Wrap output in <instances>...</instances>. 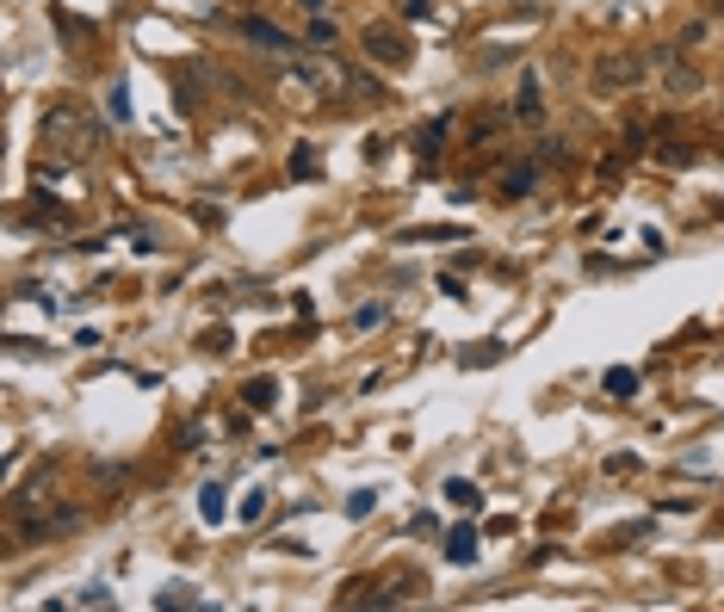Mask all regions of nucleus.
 <instances>
[{
	"label": "nucleus",
	"instance_id": "f257e3e1",
	"mask_svg": "<svg viewBox=\"0 0 724 612\" xmlns=\"http://www.w3.org/2000/svg\"><path fill=\"white\" fill-rule=\"evenodd\" d=\"M650 68H656V62H650L644 50H606V56L589 62V87H595L601 100H619V93H638Z\"/></svg>",
	"mask_w": 724,
	"mask_h": 612
},
{
	"label": "nucleus",
	"instance_id": "f03ea898",
	"mask_svg": "<svg viewBox=\"0 0 724 612\" xmlns=\"http://www.w3.org/2000/svg\"><path fill=\"white\" fill-rule=\"evenodd\" d=\"M360 50L378 62V68H409V62H415V37H409L403 25H384V19L360 31Z\"/></svg>",
	"mask_w": 724,
	"mask_h": 612
},
{
	"label": "nucleus",
	"instance_id": "7ed1b4c3",
	"mask_svg": "<svg viewBox=\"0 0 724 612\" xmlns=\"http://www.w3.org/2000/svg\"><path fill=\"white\" fill-rule=\"evenodd\" d=\"M236 37H241V44H254L260 56H297V50H304V37H297V31H279V25H273V19H260V12H241V19H236Z\"/></svg>",
	"mask_w": 724,
	"mask_h": 612
},
{
	"label": "nucleus",
	"instance_id": "20e7f679",
	"mask_svg": "<svg viewBox=\"0 0 724 612\" xmlns=\"http://www.w3.org/2000/svg\"><path fill=\"white\" fill-rule=\"evenodd\" d=\"M650 62L663 68V93H669V100H694V93H706L700 68H687V62H681V44H656V50H650Z\"/></svg>",
	"mask_w": 724,
	"mask_h": 612
},
{
	"label": "nucleus",
	"instance_id": "39448f33",
	"mask_svg": "<svg viewBox=\"0 0 724 612\" xmlns=\"http://www.w3.org/2000/svg\"><path fill=\"white\" fill-rule=\"evenodd\" d=\"M545 112H551V106H545V81L526 68V75H520V87H514V118L526 124V130H539V124H545Z\"/></svg>",
	"mask_w": 724,
	"mask_h": 612
},
{
	"label": "nucleus",
	"instance_id": "423d86ee",
	"mask_svg": "<svg viewBox=\"0 0 724 612\" xmlns=\"http://www.w3.org/2000/svg\"><path fill=\"white\" fill-rule=\"evenodd\" d=\"M335 81H341V87H347L360 106H378V100H390V93H384V81H378L371 68H360V62H341V56H335Z\"/></svg>",
	"mask_w": 724,
	"mask_h": 612
},
{
	"label": "nucleus",
	"instance_id": "0eeeda50",
	"mask_svg": "<svg viewBox=\"0 0 724 612\" xmlns=\"http://www.w3.org/2000/svg\"><path fill=\"white\" fill-rule=\"evenodd\" d=\"M508 205H520V198H533L539 192V161H514L508 173H501V186H495Z\"/></svg>",
	"mask_w": 724,
	"mask_h": 612
},
{
	"label": "nucleus",
	"instance_id": "6e6552de",
	"mask_svg": "<svg viewBox=\"0 0 724 612\" xmlns=\"http://www.w3.org/2000/svg\"><path fill=\"white\" fill-rule=\"evenodd\" d=\"M304 50H341V19L335 12H310L304 19Z\"/></svg>",
	"mask_w": 724,
	"mask_h": 612
},
{
	"label": "nucleus",
	"instance_id": "1a4fd4ad",
	"mask_svg": "<svg viewBox=\"0 0 724 612\" xmlns=\"http://www.w3.org/2000/svg\"><path fill=\"white\" fill-rule=\"evenodd\" d=\"M285 81H297L304 93H322V87H329V68L310 62V56H285Z\"/></svg>",
	"mask_w": 724,
	"mask_h": 612
},
{
	"label": "nucleus",
	"instance_id": "9d476101",
	"mask_svg": "<svg viewBox=\"0 0 724 612\" xmlns=\"http://www.w3.org/2000/svg\"><path fill=\"white\" fill-rule=\"evenodd\" d=\"M446 136H452V118H427L421 130H415V155H421V161H434V155L446 149Z\"/></svg>",
	"mask_w": 724,
	"mask_h": 612
},
{
	"label": "nucleus",
	"instance_id": "9b49d317",
	"mask_svg": "<svg viewBox=\"0 0 724 612\" xmlns=\"http://www.w3.org/2000/svg\"><path fill=\"white\" fill-rule=\"evenodd\" d=\"M446 563H459V569L477 563V526H452L446 532Z\"/></svg>",
	"mask_w": 724,
	"mask_h": 612
},
{
	"label": "nucleus",
	"instance_id": "f8f14e48",
	"mask_svg": "<svg viewBox=\"0 0 724 612\" xmlns=\"http://www.w3.org/2000/svg\"><path fill=\"white\" fill-rule=\"evenodd\" d=\"M712 31H719V25H712V12H700V19H687V25L675 31V44H681V50H700Z\"/></svg>",
	"mask_w": 724,
	"mask_h": 612
},
{
	"label": "nucleus",
	"instance_id": "ddd939ff",
	"mask_svg": "<svg viewBox=\"0 0 724 612\" xmlns=\"http://www.w3.org/2000/svg\"><path fill=\"white\" fill-rule=\"evenodd\" d=\"M241 402H248V408H273V402H279V383H273V377H248V383H241Z\"/></svg>",
	"mask_w": 724,
	"mask_h": 612
},
{
	"label": "nucleus",
	"instance_id": "4468645a",
	"mask_svg": "<svg viewBox=\"0 0 724 612\" xmlns=\"http://www.w3.org/2000/svg\"><path fill=\"white\" fill-rule=\"evenodd\" d=\"M199 513H205L211 526H217V519L230 513V495H224V483H205V489H199Z\"/></svg>",
	"mask_w": 724,
	"mask_h": 612
},
{
	"label": "nucleus",
	"instance_id": "2eb2a0df",
	"mask_svg": "<svg viewBox=\"0 0 724 612\" xmlns=\"http://www.w3.org/2000/svg\"><path fill=\"white\" fill-rule=\"evenodd\" d=\"M533 161H539V167H564V161H570V142H564V136H539Z\"/></svg>",
	"mask_w": 724,
	"mask_h": 612
},
{
	"label": "nucleus",
	"instance_id": "dca6fc26",
	"mask_svg": "<svg viewBox=\"0 0 724 612\" xmlns=\"http://www.w3.org/2000/svg\"><path fill=\"white\" fill-rule=\"evenodd\" d=\"M601 390H606V396H638V371H631V366H613L601 377Z\"/></svg>",
	"mask_w": 724,
	"mask_h": 612
},
{
	"label": "nucleus",
	"instance_id": "f3484780",
	"mask_svg": "<svg viewBox=\"0 0 724 612\" xmlns=\"http://www.w3.org/2000/svg\"><path fill=\"white\" fill-rule=\"evenodd\" d=\"M69 607H112V588H106V582H87V588L69 594Z\"/></svg>",
	"mask_w": 724,
	"mask_h": 612
},
{
	"label": "nucleus",
	"instance_id": "a211bd4d",
	"mask_svg": "<svg viewBox=\"0 0 724 612\" xmlns=\"http://www.w3.org/2000/svg\"><path fill=\"white\" fill-rule=\"evenodd\" d=\"M291 173H297V180H316V173H322V161H316V149H310V142H304V149H291Z\"/></svg>",
	"mask_w": 724,
	"mask_h": 612
},
{
	"label": "nucleus",
	"instance_id": "6ab92c4d",
	"mask_svg": "<svg viewBox=\"0 0 724 612\" xmlns=\"http://www.w3.org/2000/svg\"><path fill=\"white\" fill-rule=\"evenodd\" d=\"M459 236H465V230H459V223H446V230H403L396 242H459Z\"/></svg>",
	"mask_w": 724,
	"mask_h": 612
},
{
	"label": "nucleus",
	"instance_id": "aec40b11",
	"mask_svg": "<svg viewBox=\"0 0 724 612\" xmlns=\"http://www.w3.org/2000/svg\"><path fill=\"white\" fill-rule=\"evenodd\" d=\"M446 501H452V507H477L483 489L477 483H465V477H452V483H446Z\"/></svg>",
	"mask_w": 724,
	"mask_h": 612
},
{
	"label": "nucleus",
	"instance_id": "412c9836",
	"mask_svg": "<svg viewBox=\"0 0 724 612\" xmlns=\"http://www.w3.org/2000/svg\"><path fill=\"white\" fill-rule=\"evenodd\" d=\"M260 513H266V489H248V495H241V507H236V519H241V526H254Z\"/></svg>",
	"mask_w": 724,
	"mask_h": 612
},
{
	"label": "nucleus",
	"instance_id": "4be33fe9",
	"mask_svg": "<svg viewBox=\"0 0 724 612\" xmlns=\"http://www.w3.org/2000/svg\"><path fill=\"white\" fill-rule=\"evenodd\" d=\"M371 507H378V489H354L347 495V519H365Z\"/></svg>",
	"mask_w": 724,
	"mask_h": 612
},
{
	"label": "nucleus",
	"instance_id": "5701e85b",
	"mask_svg": "<svg viewBox=\"0 0 724 612\" xmlns=\"http://www.w3.org/2000/svg\"><path fill=\"white\" fill-rule=\"evenodd\" d=\"M514 56H520L514 44H501V50H483V56H477V68H483V75H489V68H508Z\"/></svg>",
	"mask_w": 724,
	"mask_h": 612
},
{
	"label": "nucleus",
	"instance_id": "b1692460",
	"mask_svg": "<svg viewBox=\"0 0 724 612\" xmlns=\"http://www.w3.org/2000/svg\"><path fill=\"white\" fill-rule=\"evenodd\" d=\"M631 471H638V452H613L606 458V477H631Z\"/></svg>",
	"mask_w": 724,
	"mask_h": 612
},
{
	"label": "nucleus",
	"instance_id": "393cba45",
	"mask_svg": "<svg viewBox=\"0 0 724 612\" xmlns=\"http://www.w3.org/2000/svg\"><path fill=\"white\" fill-rule=\"evenodd\" d=\"M378 322H384V303H360L354 310V328H378Z\"/></svg>",
	"mask_w": 724,
	"mask_h": 612
},
{
	"label": "nucleus",
	"instance_id": "a878e982",
	"mask_svg": "<svg viewBox=\"0 0 724 612\" xmlns=\"http://www.w3.org/2000/svg\"><path fill=\"white\" fill-rule=\"evenodd\" d=\"M465 142H471V149H495V118H489V124H477V130H471Z\"/></svg>",
	"mask_w": 724,
	"mask_h": 612
},
{
	"label": "nucleus",
	"instance_id": "bb28decb",
	"mask_svg": "<svg viewBox=\"0 0 724 612\" xmlns=\"http://www.w3.org/2000/svg\"><path fill=\"white\" fill-rule=\"evenodd\" d=\"M403 19H434V0H403Z\"/></svg>",
	"mask_w": 724,
	"mask_h": 612
},
{
	"label": "nucleus",
	"instance_id": "cd10ccee",
	"mask_svg": "<svg viewBox=\"0 0 724 612\" xmlns=\"http://www.w3.org/2000/svg\"><path fill=\"white\" fill-rule=\"evenodd\" d=\"M297 12L310 19V12H335V0H297Z\"/></svg>",
	"mask_w": 724,
	"mask_h": 612
},
{
	"label": "nucleus",
	"instance_id": "c85d7f7f",
	"mask_svg": "<svg viewBox=\"0 0 724 612\" xmlns=\"http://www.w3.org/2000/svg\"><path fill=\"white\" fill-rule=\"evenodd\" d=\"M712 25H724V0H712Z\"/></svg>",
	"mask_w": 724,
	"mask_h": 612
}]
</instances>
